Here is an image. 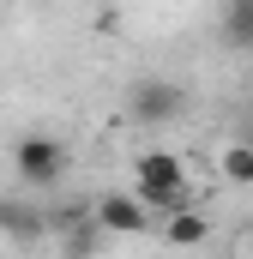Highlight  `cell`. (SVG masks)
I'll return each instance as SVG.
<instances>
[{"label":"cell","mask_w":253,"mask_h":259,"mask_svg":"<svg viewBox=\"0 0 253 259\" xmlns=\"http://www.w3.org/2000/svg\"><path fill=\"white\" fill-rule=\"evenodd\" d=\"M223 181L229 187H253V139L223 145Z\"/></svg>","instance_id":"obj_8"},{"label":"cell","mask_w":253,"mask_h":259,"mask_svg":"<svg viewBox=\"0 0 253 259\" xmlns=\"http://www.w3.org/2000/svg\"><path fill=\"white\" fill-rule=\"evenodd\" d=\"M126 115H133L139 127H175V121L187 115V91H181L175 78H139V84L126 91Z\"/></svg>","instance_id":"obj_3"},{"label":"cell","mask_w":253,"mask_h":259,"mask_svg":"<svg viewBox=\"0 0 253 259\" xmlns=\"http://www.w3.org/2000/svg\"><path fill=\"white\" fill-rule=\"evenodd\" d=\"M217 30H223V42H229V49L253 55V0H223V18H217Z\"/></svg>","instance_id":"obj_6"},{"label":"cell","mask_w":253,"mask_h":259,"mask_svg":"<svg viewBox=\"0 0 253 259\" xmlns=\"http://www.w3.org/2000/svg\"><path fill=\"white\" fill-rule=\"evenodd\" d=\"M12 175L30 187V193H43V187H55L66 175V145L55 133H24L18 145H12Z\"/></svg>","instance_id":"obj_2"},{"label":"cell","mask_w":253,"mask_h":259,"mask_svg":"<svg viewBox=\"0 0 253 259\" xmlns=\"http://www.w3.org/2000/svg\"><path fill=\"white\" fill-rule=\"evenodd\" d=\"M91 217H97L103 235H139V229L151 223V205H145L139 193H103Z\"/></svg>","instance_id":"obj_4"},{"label":"cell","mask_w":253,"mask_h":259,"mask_svg":"<svg viewBox=\"0 0 253 259\" xmlns=\"http://www.w3.org/2000/svg\"><path fill=\"white\" fill-rule=\"evenodd\" d=\"M133 193L145 199L151 211H163V217L187 211V205H193V181H187V163H181L175 151H145V157L133 163Z\"/></svg>","instance_id":"obj_1"},{"label":"cell","mask_w":253,"mask_h":259,"mask_svg":"<svg viewBox=\"0 0 253 259\" xmlns=\"http://www.w3.org/2000/svg\"><path fill=\"white\" fill-rule=\"evenodd\" d=\"M205 235H211V223H205V211H193V205L163 223V241H169V247H199Z\"/></svg>","instance_id":"obj_7"},{"label":"cell","mask_w":253,"mask_h":259,"mask_svg":"<svg viewBox=\"0 0 253 259\" xmlns=\"http://www.w3.org/2000/svg\"><path fill=\"white\" fill-rule=\"evenodd\" d=\"M49 229H55V223H49L36 205H24V199H0V235H6V241H24V247H30V241H43Z\"/></svg>","instance_id":"obj_5"}]
</instances>
